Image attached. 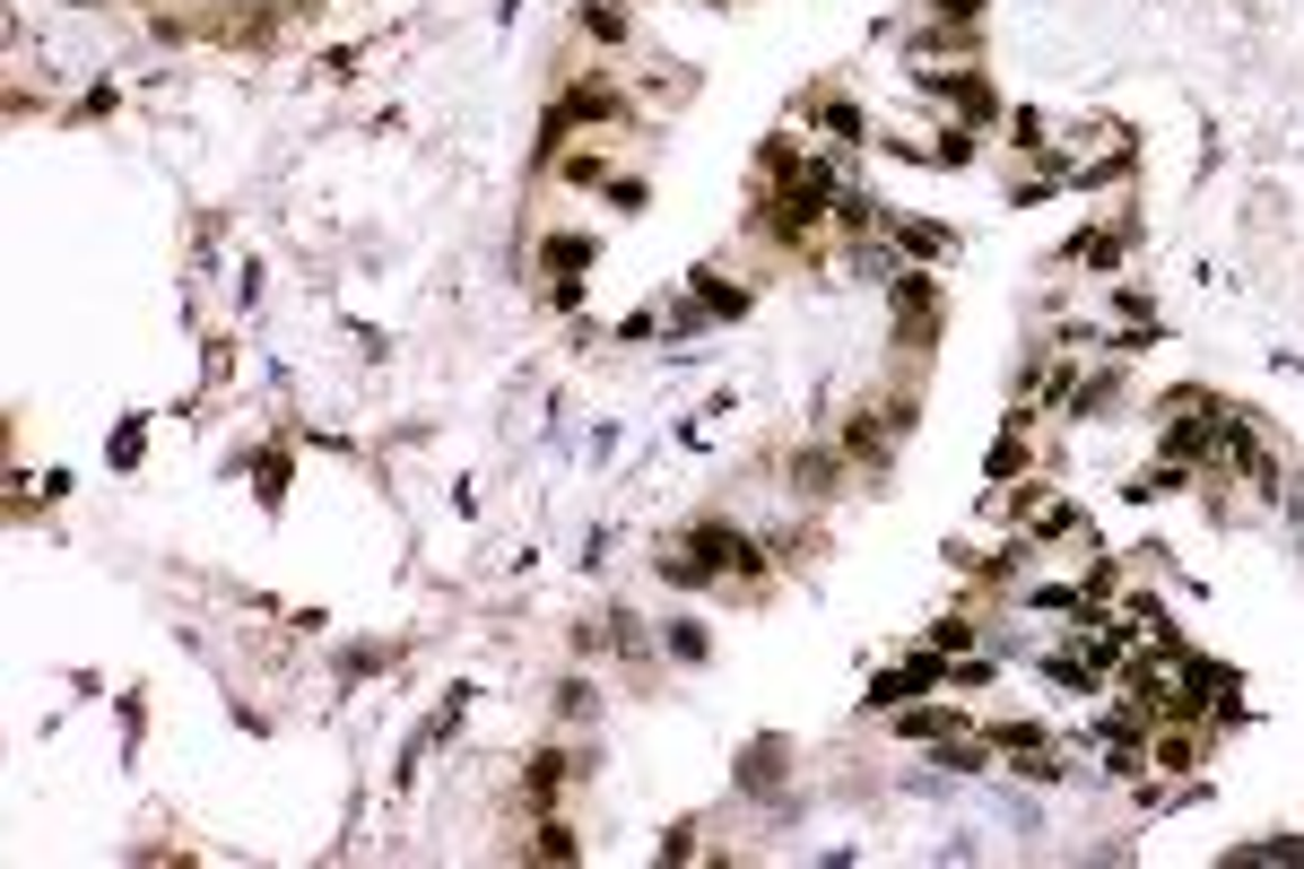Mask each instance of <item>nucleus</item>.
Masks as SVG:
<instances>
[{
    "label": "nucleus",
    "instance_id": "1",
    "mask_svg": "<svg viewBox=\"0 0 1304 869\" xmlns=\"http://www.w3.org/2000/svg\"><path fill=\"white\" fill-rule=\"evenodd\" d=\"M557 774H566V756H531V800H548V791H557Z\"/></svg>",
    "mask_w": 1304,
    "mask_h": 869
},
{
    "label": "nucleus",
    "instance_id": "2",
    "mask_svg": "<svg viewBox=\"0 0 1304 869\" xmlns=\"http://www.w3.org/2000/svg\"><path fill=\"white\" fill-rule=\"evenodd\" d=\"M1235 861H1304V844H1252V853H1235Z\"/></svg>",
    "mask_w": 1304,
    "mask_h": 869
},
{
    "label": "nucleus",
    "instance_id": "3",
    "mask_svg": "<svg viewBox=\"0 0 1304 869\" xmlns=\"http://www.w3.org/2000/svg\"><path fill=\"white\" fill-rule=\"evenodd\" d=\"M974 9H983V0H940V18H974Z\"/></svg>",
    "mask_w": 1304,
    "mask_h": 869
}]
</instances>
